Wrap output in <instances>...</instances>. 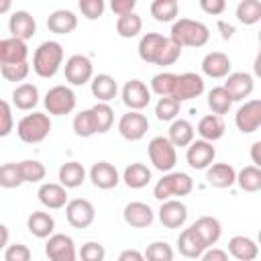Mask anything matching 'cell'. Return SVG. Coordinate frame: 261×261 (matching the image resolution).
Wrapping results in <instances>:
<instances>
[{"mask_svg": "<svg viewBox=\"0 0 261 261\" xmlns=\"http://www.w3.org/2000/svg\"><path fill=\"white\" fill-rule=\"evenodd\" d=\"M169 39L179 47H204L210 41V29L194 18H177L171 24Z\"/></svg>", "mask_w": 261, "mask_h": 261, "instance_id": "6da1fadb", "label": "cell"}, {"mask_svg": "<svg viewBox=\"0 0 261 261\" xmlns=\"http://www.w3.org/2000/svg\"><path fill=\"white\" fill-rule=\"evenodd\" d=\"M63 63V47L57 41H45L35 49L33 71L39 77H53Z\"/></svg>", "mask_w": 261, "mask_h": 261, "instance_id": "7a4b0ae2", "label": "cell"}, {"mask_svg": "<svg viewBox=\"0 0 261 261\" xmlns=\"http://www.w3.org/2000/svg\"><path fill=\"white\" fill-rule=\"evenodd\" d=\"M194 190V179L184 173V171H165L163 177L155 184L153 188V196L157 200H167V198H181V196H188L190 192Z\"/></svg>", "mask_w": 261, "mask_h": 261, "instance_id": "3957f363", "label": "cell"}, {"mask_svg": "<svg viewBox=\"0 0 261 261\" xmlns=\"http://www.w3.org/2000/svg\"><path fill=\"white\" fill-rule=\"evenodd\" d=\"M51 133V118L49 114L45 112H33V114H27L18 120L16 124V135L22 143H29V145H35V143H41L49 137Z\"/></svg>", "mask_w": 261, "mask_h": 261, "instance_id": "277c9868", "label": "cell"}, {"mask_svg": "<svg viewBox=\"0 0 261 261\" xmlns=\"http://www.w3.org/2000/svg\"><path fill=\"white\" fill-rule=\"evenodd\" d=\"M147 153H149V159L153 163L155 169L159 171H171L177 163V153H175V145L167 139V137H153L149 141V147H147Z\"/></svg>", "mask_w": 261, "mask_h": 261, "instance_id": "5b68a950", "label": "cell"}, {"mask_svg": "<svg viewBox=\"0 0 261 261\" xmlns=\"http://www.w3.org/2000/svg\"><path fill=\"white\" fill-rule=\"evenodd\" d=\"M45 110L53 116H65L75 108V94L69 86H53L47 90L43 98Z\"/></svg>", "mask_w": 261, "mask_h": 261, "instance_id": "8992f818", "label": "cell"}, {"mask_svg": "<svg viewBox=\"0 0 261 261\" xmlns=\"http://www.w3.org/2000/svg\"><path fill=\"white\" fill-rule=\"evenodd\" d=\"M65 218L73 228H88L96 218V208L86 198H73L65 204Z\"/></svg>", "mask_w": 261, "mask_h": 261, "instance_id": "52a82bcc", "label": "cell"}, {"mask_svg": "<svg viewBox=\"0 0 261 261\" xmlns=\"http://www.w3.org/2000/svg\"><path fill=\"white\" fill-rule=\"evenodd\" d=\"M45 255L51 261H73L77 257L73 239L63 232H53L47 237L45 243Z\"/></svg>", "mask_w": 261, "mask_h": 261, "instance_id": "ba28073f", "label": "cell"}, {"mask_svg": "<svg viewBox=\"0 0 261 261\" xmlns=\"http://www.w3.org/2000/svg\"><path fill=\"white\" fill-rule=\"evenodd\" d=\"M234 124L243 135H251V133L259 130V126H261V100L253 98V100H247L243 106H239V110L234 114Z\"/></svg>", "mask_w": 261, "mask_h": 261, "instance_id": "9c48e42d", "label": "cell"}, {"mask_svg": "<svg viewBox=\"0 0 261 261\" xmlns=\"http://www.w3.org/2000/svg\"><path fill=\"white\" fill-rule=\"evenodd\" d=\"M149 130V120L141 110H128L118 120V133L126 141H141Z\"/></svg>", "mask_w": 261, "mask_h": 261, "instance_id": "30bf717a", "label": "cell"}, {"mask_svg": "<svg viewBox=\"0 0 261 261\" xmlns=\"http://www.w3.org/2000/svg\"><path fill=\"white\" fill-rule=\"evenodd\" d=\"M92 75H94V65L90 57L75 53L65 61V80L71 86H84L92 80Z\"/></svg>", "mask_w": 261, "mask_h": 261, "instance_id": "8fae6325", "label": "cell"}, {"mask_svg": "<svg viewBox=\"0 0 261 261\" xmlns=\"http://www.w3.org/2000/svg\"><path fill=\"white\" fill-rule=\"evenodd\" d=\"M157 216H159V222L165 228H179L188 220V206L181 200L167 198V200L161 202V206L157 210Z\"/></svg>", "mask_w": 261, "mask_h": 261, "instance_id": "7c38bea8", "label": "cell"}, {"mask_svg": "<svg viewBox=\"0 0 261 261\" xmlns=\"http://www.w3.org/2000/svg\"><path fill=\"white\" fill-rule=\"evenodd\" d=\"M202 92H204V77L200 73L186 71V73H179L175 77V88H173L171 96L179 102H186V100L198 98Z\"/></svg>", "mask_w": 261, "mask_h": 261, "instance_id": "4fadbf2b", "label": "cell"}, {"mask_svg": "<svg viewBox=\"0 0 261 261\" xmlns=\"http://www.w3.org/2000/svg\"><path fill=\"white\" fill-rule=\"evenodd\" d=\"M122 102L130 110H143L151 102V90L141 80H128L122 86Z\"/></svg>", "mask_w": 261, "mask_h": 261, "instance_id": "5bb4252c", "label": "cell"}, {"mask_svg": "<svg viewBox=\"0 0 261 261\" xmlns=\"http://www.w3.org/2000/svg\"><path fill=\"white\" fill-rule=\"evenodd\" d=\"M167 39H169V37H165V35H161V33H147V35H143L141 41H139V47H137L139 57H141L145 63L157 65L159 59H161V53H163V49H165V45H167Z\"/></svg>", "mask_w": 261, "mask_h": 261, "instance_id": "9a60e30c", "label": "cell"}, {"mask_svg": "<svg viewBox=\"0 0 261 261\" xmlns=\"http://www.w3.org/2000/svg\"><path fill=\"white\" fill-rule=\"evenodd\" d=\"M216 157V149L210 141H192L186 151V161L192 169H206Z\"/></svg>", "mask_w": 261, "mask_h": 261, "instance_id": "2e32d148", "label": "cell"}, {"mask_svg": "<svg viewBox=\"0 0 261 261\" xmlns=\"http://www.w3.org/2000/svg\"><path fill=\"white\" fill-rule=\"evenodd\" d=\"M224 88L226 92L230 94L232 102H239V100H245L253 94L255 90V80L251 73L247 71H232L226 75V82H224Z\"/></svg>", "mask_w": 261, "mask_h": 261, "instance_id": "e0dca14e", "label": "cell"}, {"mask_svg": "<svg viewBox=\"0 0 261 261\" xmlns=\"http://www.w3.org/2000/svg\"><path fill=\"white\" fill-rule=\"evenodd\" d=\"M122 218L133 228H147L155 220V210L145 202H128L124 206Z\"/></svg>", "mask_w": 261, "mask_h": 261, "instance_id": "ac0fdd59", "label": "cell"}, {"mask_svg": "<svg viewBox=\"0 0 261 261\" xmlns=\"http://www.w3.org/2000/svg\"><path fill=\"white\" fill-rule=\"evenodd\" d=\"M8 31H10V37L29 41V39H33V35L37 33V22H35V18H33L31 12H27V10H16V12H12L10 18H8Z\"/></svg>", "mask_w": 261, "mask_h": 261, "instance_id": "d6986e66", "label": "cell"}, {"mask_svg": "<svg viewBox=\"0 0 261 261\" xmlns=\"http://www.w3.org/2000/svg\"><path fill=\"white\" fill-rule=\"evenodd\" d=\"M230 67H232L230 57L222 51H210L202 59V73L208 77H214V80L226 77L230 73Z\"/></svg>", "mask_w": 261, "mask_h": 261, "instance_id": "ffe728a7", "label": "cell"}, {"mask_svg": "<svg viewBox=\"0 0 261 261\" xmlns=\"http://www.w3.org/2000/svg\"><path fill=\"white\" fill-rule=\"evenodd\" d=\"M90 179L92 184L98 188V190H112L118 186L120 181V175H118V169L108 163V161H98L92 165L90 169Z\"/></svg>", "mask_w": 261, "mask_h": 261, "instance_id": "44dd1931", "label": "cell"}, {"mask_svg": "<svg viewBox=\"0 0 261 261\" xmlns=\"http://www.w3.org/2000/svg\"><path fill=\"white\" fill-rule=\"evenodd\" d=\"M37 196H39V202L49 210H59L67 204V188H63L61 184H53V181L41 184L37 190Z\"/></svg>", "mask_w": 261, "mask_h": 261, "instance_id": "7402d4cb", "label": "cell"}, {"mask_svg": "<svg viewBox=\"0 0 261 261\" xmlns=\"http://www.w3.org/2000/svg\"><path fill=\"white\" fill-rule=\"evenodd\" d=\"M234 179H237V171L230 163H214L212 161L206 167V181L212 188H218V190L230 188V186H234Z\"/></svg>", "mask_w": 261, "mask_h": 261, "instance_id": "603a6c76", "label": "cell"}, {"mask_svg": "<svg viewBox=\"0 0 261 261\" xmlns=\"http://www.w3.org/2000/svg\"><path fill=\"white\" fill-rule=\"evenodd\" d=\"M206 249V243L202 241V237L196 232L194 226L190 228H184L177 237V251L188 257V259H200V255L204 253Z\"/></svg>", "mask_w": 261, "mask_h": 261, "instance_id": "cb8c5ba5", "label": "cell"}, {"mask_svg": "<svg viewBox=\"0 0 261 261\" xmlns=\"http://www.w3.org/2000/svg\"><path fill=\"white\" fill-rule=\"evenodd\" d=\"M27 57H29L27 41L16 39V37L0 39V65H2V63H18V61H27Z\"/></svg>", "mask_w": 261, "mask_h": 261, "instance_id": "d4e9b609", "label": "cell"}, {"mask_svg": "<svg viewBox=\"0 0 261 261\" xmlns=\"http://www.w3.org/2000/svg\"><path fill=\"white\" fill-rule=\"evenodd\" d=\"M75 27H77V16L71 10L59 8L47 16V29L55 35H69L75 31Z\"/></svg>", "mask_w": 261, "mask_h": 261, "instance_id": "484cf974", "label": "cell"}, {"mask_svg": "<svg viewBox=\"0 0 261 261\" xmlns=\"http://www.w3.org/2000/svg\"><path fill=\"white\" fill-rule=\"evenodd\" d=\"M90 90H92V96L98 98V102H110L112 98H116V92H118V84L112 75L108 73H98V75H92L90 80Z\"/></svg>", "mask_w": 261, "mask_h": 261, "instance_id": "4316f807", "label": "cell"}, {"mask_svg": "<svg viewBox=\"0 0 261 261\" xmlns=\"http://www.w3.org/2000/svg\"><path fill=\"white\" fill-rule=\"evenodd\" d=\"M27 228L33 237L37 239H47L49 234H53L55 230V218L49 214V212H43V210H35L29 214L27 218Z\"/></svg>", "mask_w": 261, "mask_h": 261, "instance_id": "83f0119b", "label": "cell"}, {"mask_svg": "<svg viewBox=\"0 0 261 261\" xmlns=\"http://www.w3.org/2000/svg\"><path fill=\"white\" fill-rule=\"evenodd\" d=\"M228 253L239 261H253L259 255V247L251 237L234 234L228 241Z\"/></svg>", "mask_w": 261, "mask_h": 261, "instance_id": "f1b7e54d", "label": "cell"}, {"mask_svg": "<svg viewBox=\"0 0 261 261\" xmlns=\"http://www.w3.org/2000/svg\"><path fill=\"white\" fill-rule=\"evenodd\" d=\"M192 226H194L196 232L202 237V241L206 243V247L216 245V243L220 241V237H222V224H220V220L214 218V216H200Z\"/></svg>", "mask_w": 261, "mask_h": 261, "instance_id": "f546056e", "label": "cell"}, {"mask_svg": "<svg viewBox=\"0 0 261 261\" xmlns=\"http://www.w3.org/2000/svg\"><path fill=\"white\" fill-rule=\"evenodd\" d=\"M224 130H226L224 120L218 114H206V116H202L200 122H198V128H196V133L200 135V139L210 141V143L222 139Z\"/></svg>", "mask_w": 261, "mask_h": 261, "instance_id": "4dcf8cb0", "label": "cell"}, {"mask_svg": "<svg viewBox=\"0 0 261 261\" xmlns=\"http://www.w3.org/2000/svg\"><path fill=\"white\" fill-rule=\"evenodd\" d=\"M196 137V128L192 126L190 120L186 118H173L167 130V139L175 145V147H188Z\"/></svg>", "mask_w": 261, "mask_h": 261, "instance_id": "1f68e13d", "label": "cell"}, {"mask_svg": "<svg viewBox=\"0 0 261 261\" xmlns=\"http://www.w3.org/2000/svg\"><path fill=\"white\" fill-rule=\"evenodd\" d=\"M12 104L18 110H33L39 104V88L35 84H18L12 90Z\"/></svg>", "mask_w": 261, "mask_h": 261, "instance_id": "d6a6232c", "label": "cell"}, {"mask_svg": "<svg viewBox=\"0 0 261 261\" xmlns=\"http://www.w3.org/2000/svg\"><path fill=\"white\" fill-rule=\"evenodd\" d=\"M86 181V169L77 161H67L59 167V184L67 190L80 188Z\"/></svg>", "mask_w": 261, "mask_h": 261, "instance_id": "836d02e7", "label": "cell"}, {"mask_svg": "<svg viewBox=\"0 0 261 261\" xmlns=\"http://www.w3.org/2000/svg\"><path fill=\"white\" fill-rule=\"evenodd\" d=\"M122 181L130 190H141L151 181V169L145 163H130V165L124 167Z\"/></svg>", "mask_w": 261, "mask_h": 261, "instance_id": "e575fe53", "label": "cell"}, {"mask_svg": "<svg viewBox=\"0 0 261 261\" xmlns=\"http://www.w3.org/2000/svg\"><path fill=\"white\" fill-rule=\"evenodd\" d=\"M234 184H239V188L243 192H259L261 190V167L257 165H247L237 173Z\"/></svg>", "mask_w": 261, "mask_h": 261, "instance_id": "d590c367", "label": "cell"}, {"mask_svg": "<svg viewBox=\"0 0 261 261\" xmlns=\"http://www.w3.org/2000/svg\"><path fill=\"white\" fill-rule=\"evenodd\" d=\"M143 29V18L133 10V12H126V14H120L118 20H116V33L122 37V39H133L141 33Z\"/></svg>", "mask_w": 261, "mask_h": 261, "instance_id": "8d00e7d4", "label": "cell"}, {"mask_svg": "<svg viewBox=\"0 0 261 261\" xmlns=\"http://www.w3.org/2000/svg\"><path fill=\"white\" fill-rule=\"evenodd\" d=\"M230 106H232V98L224 86H216L208 92V108L212 110V114L222 116L230 110Z\"/></svg>", "mask_w": 261, "mask_h": 261, "instance_id": "74e56055", "label": "cell"}, {"mask_svg": "<svg viewBox=\"0 0 261 261\" xmlns=\"http://www.w3.org/2000/svg\"><path fill=\"white\" fill-rule=\"evenodd\" d=\"M179 6L177 0H153L151 2V16L157 22H173L177 18Z\"/></svg>", "mask_w": 261, "mask_h": 261, "instance_id": "f35d334b", "label": "cell"}, {"mask_svg": "<svg viewBox=\"0 0 261 261\" xmlns=\"http://www.w3.org/2000/svg\"><path fill=\"white\" fill-rule=\"evenodd\" d=\"M73 133L77 137H84V139H88V137H92V135L98 133L96 116H94L92 108H86V110H82V112H77L73 116Z\"/></svg>", "mask_w": 261, "mask_h": 261, "instance_id": "ab89813d", "label": "cell"}, {"mask_svg": "<svg viewBox=\"0 0 261 261\" xmlns=\"http://www.w3.org/2000/svg\"><path fill=\"white\" fill-rule=\"evenodd\" d=\"M18 169H20V175H22L24 184H39L47 175L45 165L41 161H37V159H22V161H18Z\"/></svg>", "mask_w": 261, "mask_h": 261, "instance_id": "60d3db41", "label": "cell"}, {"mask_svg": "<svg viewBox=\"0 0 261 261\" xmlns=\"http://www.w3.org/2000/svg\"><path fill=\"white\" fill-rule=\"evenodd\" d=\"M237 18L247 27L257 24L261 20V0H241L237 6Z\"/></svg>", "mask_w": 261, "mask_h": 261, "instance_id": "b9f144b4", "label": "cell"}, {"mask_svg": "<svg viewBox=\"0 0 261 261\" xmlns=\"http://www.w3.org/2000/svg\"><path fill=\"white\" fill-rule=\"evenodd\" d=\"M179 108H181L179 100H175L173 96H161L159 102L155 104V116L161 122H171L173 118H177Z\"/></svg>", "mask_w": 261, "mask_h": 261, "instance_id": "7bdbcfd3", "label": "cell"}, {"mask_svg": "<svg viewBox=\"0 0 261 261\" xmlns=\"http://www.w3.org/2000/svg\"><path fill=\"white\" fill-rule=\"evenodd\" d=\"M175 77H177V73H171V71L155 73L151 77V88L149 90L157 96H171L173 88H175Z\"/></svg>", "mask_w": 261, "mask_h": 261, "instance_id": "ee69618b", "label": "cell"}, {"mask_svg": "<svg viewBox=\"0 0 261 261\" xmlns=\"http://www.w3.org/2000/svg\"><path fill=\"white\" fill-rule=\"evenodd\" d=\"M22 184L24 181H22L18 163H4V165H0V188L12 190V188H18Z\"/></svg>", "mask_w": 261, "mask_h": 261, "instance_id": "f6af8a7d", "label": "cell"}, {"mask_svg": "<svg viewBox=\"0 0 261 261\" xmlns=\"http://www.w3.org/2000/svg\"><path fill=\"white\" fill-rule=\"evenodd\" d=\"M92 112L96 116V126H98V133H106L110 130L112 122H114V110L110 108L108 102H98L92 106Z\"/></svg>", "mask_w": 261, "mask_h": 261, "instance_id": "bcb514c9", "label": "cell"}, {"mask_svg": "<svg viewBox=\"0 0 261 261\" xmlns=\"http://www.w3.org/2000/svg\"><path fill=\"white\" fill-rule=\"evenodd\" d=\"M29 71H31V65H29L27 61H18V63H2V65H0V73H2V77H4L6 82H14V84L27 80Z\"/></svg>", "mask_w": 261, "mask_h": 261, "instance_id": "7dc6e473", "label": "cell"}, {"mask_svg": "<svg viewBox=\"0 0 261 261\" xmlns=\"http://www.w3.org/2000/svg\"><path fill=\"white\" fill-rule=\"evenodd\" d=\"M143 255L149 261H171L173 259V249L165 241H155L147 247V251Z\"/></svg>", "mask_w": 261, "mask_h": 261, "instance_id": "c3c4849f", "label": "cell"}, {"mask_svg": "<svg viewBox=\"0 0 261 261\" xmlns=\"http://www.w3.org/2000/svg\"><path fill=\"white\" fill-rule=\"evenodd\" d=\"M77 6L82 10V14L88 18V20H96L104 14V0H77Z\"/></svg>", "mask_w": 261, "mask_h": 261, "instance_id": "681fc988", "label": "cell"}, {"mask_svg": "<svg viewBox=\"0 0 261 261\" xmlns=\"http://www.w3.org/2000/svg\"><path fill=\"white\" fill-rule=\"evenodd\" d=\"M14 128V118H12V108L6 100L0 98V139L8 137Z\"/></svg>", "mask_w": 261, "mask_h": 261, "instance_id": "f907efd6", "label": "cell"}, {"mask_svg": "<svg viewBox=\"0 0 261 261\" xmlns=\"http://www.w3.org/2000/svg\"><path fill=\"white\" fill-rule=\"evenodd\" d=\"M80 257H82L84 261H102V259L106 257V251H104V247H102L100 243H96V241H88V243L82 245V249H80Z\"/></svg>", "mask_w": 261, "mask_h": 261, "instance_id": "816d5d0a", "label": "cell"}, {"mask_svg": "<svg viewBox=\"0 0 261 261\" xmlns=\"http://www.w3.org/2000/svg\"><path fill=\"white\" fill-rule=\"evenodd\" d=\"M4 259L6 261H29L31 259V249L22 243H14V245H6L4 249Z\"/></svg>", "mask_w": 261, "mask_h": 261, "instance_id": "f5cc1de1", "label": "cell"}, {"mask_svg": "<svg viewBox=\"0 0 261 261\" xmlns=\"http://www.w3.org/2000/svg\"><path fill=\"white\" fill-rule=\"evenodd\" d=\"M181 49H184V47H179L175 41L167 39V45H165V49H163L161 59H159V63H157V65H161V67H163V65H173V63L179 59Z\"/></svg>", "mask_w": 261, "mask_h": 261, "instance_id": "db71d44e", "label": "cell"}, {"mask_svg": "<svg viewBox=\"0 0 261 261\" xmlns=\"http://www.w3.org/2000/svg\"><path fill=\"white\" fill-rule=\"evenodd\" d=\"M200 8L210 16H218L226 10V0H200Z\"/></svg>", "mask_w": 261, "mask_h": 261, "instance_id": "11a10c76", "label": "cell"}, {"mask_svg": "<svg viewBox=\"0 0 261 261\" xmlns=\"http://www.w3.org/2000/svg\"><path fill=\"white\" fill-rule=\"evenodd\" d=\"M137 6V0H110V8L116 16L120 14H126V12H133Z\"/></svg>", "mask_w": 261, "mask_h": 261, "instance_id": "9f6ffc18", "label": "cell"}, {"mask_svg": "<svg viewBox=\"0 0 261 261\" xmlns=\"http://www.w3.org/2000/svg\"><path fill=\"white\" fill-rule=\"evenodd\" d=\"M200 259H202V261H226V259H228V253L222 251V249H214V247L208 249V247H206L204 253L200 255Z\"/></svg>", "mask_w": 261, "mask_h": 261, "instance_id": "6f0895ef", "label": "cell"}, {"mask_svg": "<svg viewBox=\"0 0 261 261\" xmlns=\"http://www.w3.org/2000/svg\"><path fill=\"white\" fill-rule=\"evenodd\" d=\"M118 259H120V261H143L145 255H143L141 251H137V249H126V251H122V253L118 255Z\"/></svg>", "mask_w": 261, "mask_h": 261, "instance_id": "680465c9", "label": "cell"}, {"mask_svg": "<svg viewBox=\"0 0 261 261\" xmlns=\"http://www.w3.org/2000/svg\"><path fill=\"white\" fill-rule=\"evenodd\" d=\"M216 27H218V31H220V37H222L224 41L232 39V35H234V27H232V24H228L226 20H218V22H216Z\"/></svg>", "mask_w": 261, "mask_h": 261, "instance_id": "91938a15", "label": "cell"}, {"mask_svg": "<svg viewBox=\"0 0 261 261\" xmlns=\"http://www.w3.org/2000/svg\"><path fill=\"white\" fill-rule=\"evenodd\" d=\"M251 159H253V165L261 167V141H255L251 145Z\"/></svg>", "mask_w": 261, "mask_h": 261, "instance_id": "94428289", "label": "cell"}, {"mask_svg": "<svg viewBox=\"0 0 261 261\" xmlns=\"http://www.w3.org/2000/svg\"><path fill=\"white\" fill-rule=\"evenodd\" d=\"M8 239H10L8 226H6V224H0V251H2V249H6V245H8Z\"/></svg>", "mask_w": 261, "mask_h": 261, "instance_id": "6125c7cd", "label": "cell"}, {"mask_svg": "<svg viewBox=\"0 0 261 261\" xmlns=\"http://www.w3.org/2000/svg\"><path fill=\"white\" fill-rule=\"evenodd\" d=\"M10 8H12V0H0V14L10 12Z\"/></svg>", "mask_w": 261, "mask_h": 261, "instance_id": "be15d7a7", "label": "cell"}, {"mask_svg": "<svg viewBox=\"0 0 261 261\" xmlns=\"http://www.w3.org/2000/svg\"><path fill=\"white\" fill-rule=\"evenodd\" d=\"M177 2H179V0H177Z\"/></svg>", "mask_w": 261, "mask_h": 261, "instance_id": "e7e4bbea", "label": "cell"}]
</instances>
